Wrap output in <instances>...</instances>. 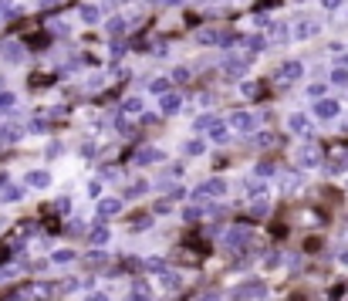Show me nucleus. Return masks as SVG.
I'll return each instance as SVG.
<instances>
[{"label":"nucleus","instance_id":"obj_33","mask_svg":"<svg viewBox=\"0 0 348 301\" xmlns=\"http://www.w3.org/2000/svg\"><path fill=\"white\" fill-rule=\"evenodd\" d=\"M240 95L257 98V95H260V85H257V82H243V85H240Z\"/></svg>","mask_w":348,"mask_h":301},{"label":"nucleus","instance_id":"obj_9","mask_svg":"<svg viewBox=\"0 0 348 301\" xmlns=\"http://www.w3.org/2000/svg\"><path fill=\"white\" fill-rule=\"evenodd\" d=\"M159 159H166V153H162V149H156V146L136 149V163H139V166H152V163H159Z\"/></svg>","mask_w":348,"mask_h":301},{"label":"nucleus","instance_id":"obj_36","mask_svg":"<svg viewBox=\"0 0 348 301\" xmlns=\"http://www.w3.org/2000/svg\"><path fill=\"white\" fill-rule=\"evenodd\" d=\"M332 85H348V68H335L332 71Z\"/></svg>","mask_w":348,"mask_h":301},{"label":"nucleus","instance_id":"obj_28","mask_svg":"<svg viewBox=\"0 0 348 301\" xmlns=\"http://www.w3.org/2000/svg\"><path fill=\"white\" fill-rule=\"evenodd\" d=\"M142 271H149V274L166 271V260H162V257H149V260H142Z\"/></svg>","mask_w":348,"mask_h":301},{"label":"nucleus","instance_id":"obj_29","mask_svg":"<svg viewBox=\"0 0 348 301\" xmlns=\"http://www.w3.org/2000/svg\"><path fill=\"white\" fill-rule=\"evenodd\" d=\"M298 183H301V173H294V170L284 173V190H287V193H291V190H298Z\"/></svg>","mask_w":348,"mask_h":301},{"label":"nucleus","instance_id":"obj_7","mask_svg":"<svg viewBox=\"0 0 348 301\" xmlns=\"http://www.w3.org/2000/svg\"><path fill=\"white\" fill-rule=\"evenodd\" d=\"M122 200L119 196H102V200H98V220H112V217H119L122 213Z\"/></svg>","mask_w":348,"mask_h":301},{"label":"nucleus","instance_id":"obj_14","mask_svg":"<svg viewBox=\"0 0 348 301\" xmlns=\"http://www.w3.org/2000/svg\"><path fill=\"white\" fill-rule=\"evenodd\" d=\"M108 237H112V230L105 227V220H98L95 227L88 230V244H95V247H102V244H108Z\"/></svg>","mask_w":348,"mask_h":301},{"label":"nucleus","instance_id":"obj_30","mask_svg":"<svg viewBox=\"0 0 348 301\" xmlns=\"http://www.w3.org/2000/svg\"><path fill=\"white\" fill-rule=\"evenodd\" d=\"M254 173H257L260 179H267V176H274V173H277V166H274V163H267V159H264V163H257V170H254Z\"/></svg>","mask_w":348,"mask_h":301},{"label":"nucleus","instance_id":"obj_18","mask_svg":"<svg viewBox=\"0 0 348 301\" xmlns=\"http://www.w3.org/2000/svg\"><path fill=\"white\" fill-rule=\"evenodd\" d=\"M250 146L270 149V146H277V136H274V132H254V136H250Z\"/></svg>","mask_w":348,"mask_h":301},{"label":"nucleus","instance_id":"obj_48","mask_svg":"<svg viewBox=\"0 0 348 301\" xmlns=\"http://www.w3.org/2000/svg\"><path fill=\"white\" fill-rule=\"evenodd\" d=\"M200 217H203L200 206H189V210H186V220H189V223H193V220H200Z\"/></svg>","mask_w":348,"mask_h":301},{"label":"nucleus","instance_id":"obj_11","mask_svg":"<svg viewBox=\"0 0 348 301\" xmlns=\"http://www.w3.org/2000/svg\"><path fill=\"white\" fill-rule=\"evenodd\" d=\"M21 136H24V129H21V125H14V122L0 125V146H17V142H21Z\"/></svg>","mask_w":348,"mask_h":301},{"label":"nucleus","instance_id":"obj_41","mask_svg":"<svg viewBox=\"0 0 348 301\" xmlns=\"http://www.w3.org/2000/svg\"><path fill=\"white\" fill-rule=\"evenodd\" d=\"M0 17H17V7L10 0H0Z\"/></svg>","mask_w":348,"mask_h":301},{"label":"nucleus","instance_id":"obj_45","mask_svg":"<svg viewBox=\"0 0 348 301\" xmlns=\"http://www.w3.org/2000/svg\"><path fill=\"white\" fill-rule=\"evenodd\" d=\"M132 298H142V301H146L149 298V285H136V288H132Z\"/></svg>","mask_w":348,"mask_h":301},{"label":"nucleus","instance_id":"obj_38","mask_svg":"<svg viewBox=\"0 0 348 301\" xmlns=\"http://www.w3.org/2000/svg\"><path fill=\"white\" fill-rule=\"evenodd\" d=\"M324 91H328L324 85H308V98H315V102H321V98H324Z\"/></svg>","mask_w":348,"mask_h":301},{"label":"nucleus","instance_id":"obj_3","mask_svg":"<svg viewBox=\"0 0 348 301\" xmlns=\"http://www.w3.org/2000/svg\"><path fill=\"white\" fill-rule=\"evenodd\" d=\"M247 68H250V54H223V74L227 78H240V74H247Z\"/></svg>","mask_w":348,"mask_h":301},{"label":"nucleus","instance_id":"obj_27","mask_svg":"<svg viewBox=\"0 0 348 301\" xmlns=\"http://www.w3.org/2000/svg\"><path fill=\"white\" fill-rule=\"evenodd\" d=\"M108 34H112V37H115V41H119V37H122V34H125V21H122V17H112V21H108Z\"/></svg>","mask_w":348,"mask_h":301},{"label":"nucleus","instance_id":"obj_1","mask_svg":"<svg viewBox=\"0 0 348 301\" xmlns=\"http://www.w3.org/2000/svg\"><path fill=\"white\" fill-rule=\"evenodd\" d=\"M223 193H227V183H223L220 176H213V179H203L200 186L193 190V200L196 203H206V200H220Z\"/></svg>","mask_w":348,"mask_h":301},{"label":"nucleus","instance_id":"obj_44","mask_svg":"<svg viewBox=\"0 0 348 301\" xmlns=\"http://www.w3.org/2000/svg\"><path fill=\"white\" fill-rule=\"evenodd\" d=\"M162 285L176 291V288H179V274H162Z\"/></svg>","mask_w":348,"mask_h":301},{"label":"nucleus","instance_id":"obj_25","mask_svg":"<svg viewBox=\"0 0 348 301\" xmlns=\"http://www.w3.org/2000/svg\"><path fill=\"white\" fill-rule=\"evenodd\" d=\"M21 186H4L0 190V203H17V200H21Z\"/></svg>","mask_w":348,"mask_h":301},{"label":"nucleus","instance_id":"obj_50","mask_svg":"<svg viewBox=\"0 0 348 301\" xmlns=\"http://www.w3.org/2000/svg\"><path fill=\"white\" fill-rule=\"evenodd\" d=\"M321 7H324V10H338L341 0H321Z\"/></svg>","mask_w":348,"mask_h":301},{"label":"nucleus","instance_id":"obj_2","mask_svg":"<svg viewBox=\"0 0 348 301\" xmlns=\"http://www.w3.org/2000/svg\"><path fill=\"white\" fill-rule=\"evenodd\" d=\"M304 74V65L301 61H284V65H277L274 71V85H281V88H287V85H294Z\"/></svg>","mask_w":348,"mask_h":301},{"label":"nucleus","instance_id":"obj_47","mask_svg":"<svg viewBox=\"0 0 348 301\" xmlns=\"http://www.w3.org/2000/svg\"><path fill=\"white\" fill-rule=\"evenodd\" d=\"M149 4H156V7H179L183 0H149Z\"/></svg>","mask_w":348,"mask_h":301},{"label":"nucleus","instance_id":"obj_34","mask_svg":"<svg viewBox=\"0 0 348 301\" xmlns=\"http://www.w3.org/2000/svg\"><path fill=\"white\" fill-rule=\"evenodd\" d=\"M149 227H152V217H149V213H142V217L132 220V230H149Z\"/></svg>","mask_w":348,"mask_h":301},{"label":"nucleus","instance_id":"obj_8","mask_svg":"<svg viewBox=\"0 0 348 301\" xmlns=\"http://www.w3.org/2000/svg\"><path fill=\"white\" fill-rule=\"evenodd\" d=\"M298 163L304 166V170H315V166H321V149H318V146H301Z\"/></svg>","mask_w":348,"mask_h":301},{"label":"nucleus","instance_id":"obj_23","mask_svg":"<svg viewBox=\"0 0 348 301\" xmlns=\"http://www.w3.org/2000/svg\"><path fill=\"white\" fill-rule=\"evenodd\" d=\"M122 112H125V115H146V112H142V98H139V95L125 98V102H122Z\"/></svg>","mask_w":348,"mask_h":301},{"label":"nucleus","instance_id":"obj_49","mask_svg":"<svg viewBox=\"0 0 348 301\" xmlns=\"http://www.w3.org/2000/svg\"><path fill=\"white\" fill-rule=\"evenodd\" d=\"M169 206H172V200H159V203H156V213H169Z\"/></svg>","mask_w":348,"mask_h":301},{"label":"nucleus","instance_id":"obj_51","mask_svg":"<svg viewBox=\"0 0 348 301\" xmlns=\"http://www.w3.org/2000/svg\"><path fill=\"white\" fill-rule=\"evenodd\" d=\"M95 153H98V149L91 146V142H88V146H81V156H85V159H91V156H95Z\"/></svg>","mask_w":348,"mask_h":301},{"label":"nucleus","instance_id":"obj_55","mask_svg":"<svg viewBox=\"0 0 348 301\" xmlns=\"http://www.w3.org/2000/svg\"><path fill=\"white\" fill-rule=\"evenodd\" d=\"M4 186H10V183H7V176H4V173H0V190H4Z\"/></svg>","mask_w":348,"mask_h":301},{"label":"nucleus","instance_id":"obj_4","mask_svg":"<svg viewBox=\"0 0 348 301\" xmlns=\"http://www.w3.org/2000/svg\"><path fill=\"white\" fill-rule=\"evenodd\" d=\"M0 58H4L7 65H24L27 61V48L21 41H7L4 48H0Z\"/></svg>","mask_w":348,"mask_h":301},{"label":"nucleus","instance_id":"obj_12","mask_svg":"<svg viewBox=\"0 0 348 301\" xmlns=\"http://www.w3.org/2000/svg\"><path fill=\"white\" fill-rule=\"evenodd\" d=\"M24 183H27L31 190H48V186H51V173H44V170H31V173L24 176Z\"/></svg>","mask_w":348,"mask_h":301},{"label":"nucleus","instance_id":"obj_5","mask_svg":"<svg viewBox=\"0 0 348 301\" xmlns=\"http://www.w3.org/2000/svg\"><path fill=\"white\" fill-rule=\"evenodd\" d=\"M257 122H260V119L254 112H234V115H230V125H234L237 132H247V136L257 132Z\"/></svg>","mask_w":348,"mask_h":301},{"label":"nucleus","instance_id":"obj_35","mask_svg":"<svg viewBox=\"0 0 348 301\" xmlns=\"http://www.w3.org/2000/svg\"><path fill=\"white\" fill-rule=\"evenodd\" d=\"M14 91H0V112H7V108H14Z\"/></svg>","mask_w":348,"mask_h":301},{"label":"nucleus","instance_id":"obj_16","mask_svg":"<svg viewBox=\"0 0 348 301\" xmlns=\"http://www.w3.org/2000/svg\"><path fill=\"white\" fill-rule=\"evenodd\" d=\"M179 105H183V98H179L176 91H169V95H162V98H159V112H162V115H176Z\"/></svg>","mask_w":348,"mask_h":301},{"label":"nucleus","instance_id":"obj_20","mask_svg":"<svg viewBox=\"0 0 348 301\" xmlns=\"http://www.w3.org/2000/svg\"><path fill=\"white\" fill-rule=\"evenodd\" d=\"M149 91H152V95H169L172 91V78H152V82H149Z\"/></svg>","mask_w":348,"mask_h":301},{"label":"nucleus","instance_id":"obj_46","mask_svg":"<svg viewBox=\"0 0 348 301\" xmlns=\"http://www.w3.org/2000/svg\"><path fill=\"white\" fill-rule=\"evenodd\" d=\"M189 78V68H176V71H172V82H186Z\"/></svg>","mask_w":348,"mask_h":301},{"label":"nucleus","instance_id":"obj_10","mask_svg":"<svg viewBox=\"0 0 348 301\" xmlns=\"http://www.w3.org/2000/svg\"><path fill=\"white\" fill-rule=\"evenodd\" d=\"M341 105L335 102V98H321V102H315V115L318 119H338Z\"/></svg>","mask_w":348,"mask_h":301},{"label":"nucleus","instance_id":"obj_24","mask_svg":"<svg viewBox=\"0 0 348 301\" xmlns=\"http://www.w3.org/2000/svg\"><path fill=\"white\" fill-rule=\"evenodd\" d=\"M264 291H267V288L260 285V281H250V285L240 288V298H264Z\"/></svg>","mask_w":348,"mask_h":301},{"label":"nucleus","instance_id":"obj_37","mask_svg":"<svg viewBox=\"0 0 348 301\" xmlns=\"http://www.w3.org/2000/svg\"><path fill=\"white\" fill-rule=\"evenodd\" d=\"M125 48H129V44L122 41V37H119V41H112V61H119V58L125 54Z\"/></svg>","mask_w":348,"mask_h":301},{"label":"nucleus","instance_id":"obj_13","mask_svg":"<svg viewBox=\"0 0 348 301\" xmlns=\"http://www.w3.org/2000/svg\"><path fill=\"white\" fill-rule=\"evenodd\" d=\"M318 31H321V21H315V17H308V21H301V24L294 27V37H298V41H304V37H315Z\"/></svg>","mask_w":348,"mask_h":301},{"label":"nucleus","instance_id":"obj_53","mask_svg":"<svg viewBox=\"0 0 348 301\" xmlns=\"http://www.w3.org/2000/svg\"><path fill=\"white\" fill-rule=\"evenodd\" d=\"M85 301H108L105 294H91V298H85Z\"/></svg>","mask_w":348,"mask_h":301},{"label":"nucleus","instance_id":"obj_54","mask_svg":"<svg viewBox=\"0 0 348 301\" xmlns=\"http://www.w3.org/2000/svg\"><path fill=\"white\" fill-rule=\"evenodd\" d=\"M10 257V251H7V247H0V260H7Z\"/></svg>","mask_w":348,"mask_h":301},{"label":"nucleus","instance_id":"obj_21","mask_svg":"<svg viewBox=\"0 0 348 301\" xmlns=\"http://www.w3.org/2000/svg\"><path fill=\"white\" fill-rule=\"evenodd\" d=\"M183 153H186V156H203V153H206V142H203L200 136L186 139V142H183Z\"/></svg>","mask_w":348,"mask_h":301},{"label":"nucleus","instance_id":"obj_6","mask_svg":"<svg viewBox=\"0 0 348 301\" xmlns=\"http://www.w3.org/2000/svg\"><path fill=\"white\" fill-rule=\"evenodd\" d=\"M247 240H250V227H230L227 234H223V247H227V251H240Z\"/></svg>","mask_w":348,"mask_h":301},{"label":"nucleus","instance_id":"obj_42","mask_svg":"<svg viewBox=\"0 0 348 301\" xmlns=\"http://www.w3.org/2000/svg\"><path fill=\"white\" fill-rule=\"evenodd\" d=\"M27 132H48V122H44V119H31V122H27Z\"/></svg>","mask_w":348,"mask_h":301},{"label":"nucleus","instance_id":"obj_15","mask_svg":"<svg viewBox=\"0 0 348 301\" xmlns=\"http://www.w3.org/2000/svg\"><path fill=\"white\" fill-rule=\"evenodd\" d=\"M287 129L298 132V136H311V119H308V115H301V112H294L291 119H287Z\"/></svg>","mask_w":348,"mask_h":301},{"label":"nucleus","instance_id":"obj_39","mask_svg":"<svg viewBox=\"0 0 348 301\" xmlns=\"http://www.w3.org/2000/svg\"><path fill=\"white\" fill-rule=\"evenodd\" d=\"M146 193V183H132L129 190H125V200H132V196H142Z\"/></svg>","mask_w":348,"mask_h":301},{"label":"nucleus","instance_id":"obj_22","mask_svg":"<svg viewBox=\"0 0 348 301\" xmlns=\"http://www.w3.org/2000/svg\"><path fill=\"white\" fill-rule=\"evenodd\" d=\"M81 21H85V24H98V21H102V7L85 4V7H81Z\"/></svg>","mask_w":348,"mask_h":301},{"label":"nucleus","instance_id":"obj_52","mask_svg":"<svg viewBox=\"0 0 348 301\" xmlns=\"http://www.w3.org/2000/svg\"><path fill=\"white\" fill-rule=\"evenodd\" d=\"M61 0H41V10H51V7H57Z\"/></svg>","mask_w":348,"mask_h":301},{"label":"nucleus","instance_id":"obj_17","mask_svg":"<svg viewBox=\"0 0 348 301\" xmlns=\"http://www.w3.org/2000/svg\"><path fill=\"white\" fill-rule=\"evenodd\" d=\"M240 44H243V51H247V54H254V51H264V48H267V41H264L260 34H247V37H240Z\"/></svg>","mask_w":348,"mask_h":301},{"label":"nucleus","instance_id":"obj_31","mask_svg":"<svg viewBox=\"0 0 348 301\" xmlns=\"http://www.w3.org/2000/svg\"><path fill=\"white\" fill-rule=\"evenodd\" d=\"M270 41L284 44V41H287V27H284V24H274V27H270Z\"/></svg>","mask_w":348,"mask_h":301},{"label":"nucleus","instance_id":"obj_40","mask_svg":"<svg viewBox=\"0 0 348 301\" xmlns=\"http://www.w3.org/2000/svg\"><path fill=\"white\" fill-rule=\"evenodd\" d=\"M54 213H61V217H65V213H71V200H68V196H61V200L54 203Z\"/></svg>","mask_w":348,"mask_h":301},{"label":"nucleus","instance_id":"obj_26","mask_svg":"<svg viewBox=\"0 0 348 301\" xmlns=\"http://www.w3.org/2000/svg\"><path fill=\"white\" fill-rule=\"evenodd\" d=\"M223 34H227V31H203V34H196V41H200V44H220V41H223Z\"/></svg>","mask_w":348,"mask_h":301},{"label":"nucleus","instance_id":"obj_43","mask_svg":"<svg viewBox=\"0 0 348 301\" xmlns=\"http://www.w3.org/2000/svg\"><path fill=\"white\" fill-rule=\"evenodd\" d=\"M210 136L217 139V142H223V139H227V125H223V122H217V125H213V132H210Z\"/></svg>","mask_w":348,"mask_h":301},{"label":"nucleus","instance_id":"obj_19","mask_svg":"<svg viewBox=\"0 0 348 301\" xmlns=\"http://www.w3.org/2000/svg\"><path fill=\"white\" fill-rule=\"evenodd\" d=\"M217 122H220L217 115L206 112V115H200V119H193V132H213V125H217Z\"/></svg>","mask_w":348,"mask_h":301},{"label":"nucleus","instance_id":"obj_32","mask_svg":"<svg viewBox=\"0 0 348 301\" xmlns=\"http://www.w3.org/2000/svg\"><path fill=\"white\" fill-rule=\"evenodd\" d=\"M51 260H54V264H71L74 251H54V254H51Z\"/></svg>","mask_w":348,"mask_h":301}]
</instances>
